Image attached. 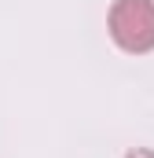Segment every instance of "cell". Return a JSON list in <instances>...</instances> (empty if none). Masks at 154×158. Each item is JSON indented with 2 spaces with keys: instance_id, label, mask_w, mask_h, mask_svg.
<instances>
[{
  "instance_id": "6da1fadb",
  "label": "cell",
  "mask_w": 154,
  "mask_h": 158,
  "mask_svg": "<svg viewBox=\"0 0 154 158\" xmlns=\"http://www.w3.org/2000/svg\"><path fill=\"white\" fill-rule=\"evenodd\" d=\"M107 26L121 52L128 55L154 52V0H114Z\"/></svg>"
},
{
  "instance_id": "7a4b0ae2",
  "label": "cell",
  "mask_w": 154,
  "mask_h": 158,
  "mask_svg": "<svg viewBox=\"0 0 154 158\" xmlns=\"http://www.w3.org/2000/svg\"><path fill=\"white\" fill-rule=\"evenodd\" d=\"M125 158H154V151H147V147H136V151H128Z\"/></svg>"
}]
</instances>
